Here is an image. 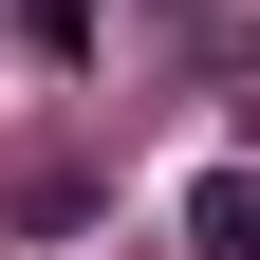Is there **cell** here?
<instances>
[{"label":"cell","instance_id":"7a4b0ae2","mask_svg":"<svg viewBox=\"0 0 260 260\" xmlns=\"http://www.w3.org/2000/svg\"><path fill=\"white\" fill-rule=\"evenodd\" d=\"M0 223H19V242H56V223H93V168H0Z\"/></svg>","mask_w":260,"mask_h":260},{"label":"cell","instance_id":"6da1fadb","mask_svg":"<svg viewBox=\"0 0 260 260\" xmlns=\"http://www.w3.org/2000/svg\"><path fill=\"white\" fill-rule=\"evenodd\" d=\"M186 242H205V260H260V168H205V186H186Z\"/></svg>","mask_w":260,"mask_h":260}]
</instances>
